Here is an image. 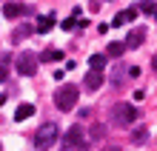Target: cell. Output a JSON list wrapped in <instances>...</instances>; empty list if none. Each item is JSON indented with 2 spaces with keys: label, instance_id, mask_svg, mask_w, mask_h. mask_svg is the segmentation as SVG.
I'll use <instances>...</instances> for the list:
<instances>
[{
  "label": "cell",
  "instance_id": "1",
  "mask_svg": "<svg viewBox=\"0 0 157 151\" xmlns=\"http://www.w3.org/2000/svg\"><path fill=\"white\" fill-rule=\"evenodd\" d=\"M109 123L117 128H134L137 123V108L132 103H114L112 111H109Z\"/></svg>",
  "mask_w": 157,
  "mask_h": 151
},
{
  "label": "cell",
  "instance_id": "2",
  "mask_svg": "<svg viewBox=\"0 0 157 151\" xmlns=\"http://www.w3.org/2000/svg\"><path fill=\"white\" fill-rule=\"evenodd\" d=\"M77 100H80V89L71 86V83H63V86L54 91V106L60 111H71L77 106Z\"/></svg>",
  "mask_w": 157,
  "mask_h": 151
},
{
  "label": "cell",
  "instance_id": "3",
  "mask_svg": "<svg viewBox=\"0 0 157 151\" xmlns=\"http://www.w3.org/2000/svg\"><path fill=\"white\" fill-rule=\"evenodd\" d=\"M60 137V126L57 123H43V126L34 131V145L37 148H52Z\"/></svg>",
  "mask_w": 157,
  "mask_h": 151
},
{
  "label": "cell",
  "instance_id": "4",
  "mask_svg": "<svg viewBox=\"0 0 157 151\" xmlns=\"http://www.w3.org/2000/svg\"><path fill=\"white\" fill-rule=\"evenodd\" d=\"M37 66H40V57L34 51H20L14 60V69L20 71V77H34L37 74Z\"/></svg>",
  "mask_w": 157,
  "mask_h": 151
},
{
  "label": "cell",
  "instance_id": "5",
  "mask_svg": "<svg viewBox=\"0 0 157 151\" xmlns=\"http://www.w3.org/2000/svg\"><path fill=\"white\" fill-rule=\"evenodd\" d=\"M77 145H83V126L80 123H75V126L66 131V137H63V148L66 151H75Z\"/></svg>",
  "mask_w": 157,
  "mask_h": 151
},
{
  "label": "cell",
  "instance_id": "6",
  "mask_svg": "<svg viewBox=\"0 0 157 151\" xmlns=\"http://www.w3.org/2000/svg\"><path fill=\"white\" fill-rule=\"evenodd\" d=\"M103 83H106L103 71H94V69H91V71L86 74V80H83V89H86V91H97L100 86H103Z\"/></svg>",
  "mask_w": 157,
  "mask_h": 151
},
{
  "label": "cell",
  "instance_id": "7",
  "mask_svg": "<svg viewBox=\"0 0 157 151\" xmlns=\"http://www.w3.org/2000/svg\"><path fill=\"white\" fill-rule=\"evenodd\" d=\"M20 14H32V9H26L23 3H6L3 6V17H9V20H14Z\"/></svg>",
  "mask_w": 157,
  "mask_h": 151
},
{
  "label": "cell",
  "instance_id": "8",
  "mask_svg": "<svg viewBox=\"0 0 157 151\" xmlns=\"http://www.w3.org/2000/svg\"><path fill=\"white\" fill-rule=\"evenodd\" d=\"M143 43H146V29L128 32V37H126V49H137V46H143Z\"/></svg>",
  "mask_w": 157,
  "mask_h": 151
},
{
  "label": "cell",
  "instance_id": "9",
  "mask_svg": "<svg viewBox=\"0 0 157 151\" xmlns=\"http://www.w3.org/2000/svg\"><path fill=\"white\" fill-rule=\"evenodd\" d=\"M34 114V103H20V106L14 108V123H23Z\"/></svg>",
  "mask_w": 157,
  "mask_h": 151
},
{
  "label": "cell",
  "instance_id": "10",
  "mask_svg": "<svg viewBox=\"0 0 157 151\" xmlns=\"http://www.w3.org/2000/svg\"><path fill=\"white\" fill-rule=\"evenodd\" d=\"M37 57H40V63H60V60H63V51H60V49H54V46H52V49L40 51Z\"/></svg>",
  "mask_w": 157,
  "mask_h": 151
},
{
  "label": "cell",
  "instance_id": "11",
  "mask_svg": "<svg viewBox=\"0 0 157 151\" xmlns=\"http://www.w3.org/2000/svg\"><path fill=\"white\" fill-rule=\"evenodd\" d=\"M146 140H149V128L146 126H134L132 128V143L134 145H146Z\"/></svg>",
  "mask_w": 157,
  "mask_h": 151
},
{
  "label": "cell",
  "instance_id": "12",
  "mask_svg": "<svg viewBox=\"0 0 157 151\" xmlns=\"http://www.w3.org/2000/svg\"><path fill=\"white\" fill-rule=\"evenodd\" d=\"M52 26H54V14H43V17H37L34 32H37V34H46V32H52Z\"/></svg>",
  "mask_w": 157,
  "mask_h": 151
},
{
  "label": "cell",
  "instance_id": "13",
  "mask_svg": "<svg viewBox=\"0 0 157 151\" xmlns=\"http://www.w3.org/2000/svg\"><path fill=\"white\" fill-rule=\"evenodd\" d=\"M137 14H140V12H137L134 6H132V9H126V12H120V14L114 17V26H126V23H132Z\"/></svg>",
  "mask_w": 157,
  "mask_h": 151
},
{
  "label": "cell",
  "instance_id": "14",
  "mask_svg": "<svg viewBox=\"0 0 157 151\" xmlns=\"http://www.w3.org/2000/svg\"><path fill=\"white\" fill-rule=\"evenodd\" d=\"M106 60H109V54H106V51H103V54L97 51V54H91V57H89V66H91L94 71H103V69H106Z\"/></svg>",
  "mask_w": 157,
  "mask_h": 151
},
{
  "label": "cell",
  "instance_id": "15",
  "mask_svg": "<svg viewBox=\"0 0 157 151\" xmlns=\"http://www.w3.org/2000/svg\"><path fill=\"white\" fill-rule=\"evenodd\" d=\"M34 29H32V26L29 23H23V26H17V29H14V34H12V40L14 43H20V40H26V37H29Z\"/></svg>",
  "mask_w": 157,
  "mask_h": 151
},
{
  "label": "cell",
  "instance_id": "16",
  "mask_svg": "<svg viewBox=\"0 0 157 151\" xmlns=\"http://www.w3.org/2000/svg\"><path fill=\"white\" fill-rule=\"evenodd\" d=\"M134 9H137L140 14H157V3H154V0H140Z\"/></svg>",
  "mask_w": 157,
  "mask_h": 151
},
{
  "label": "cell",
  "instance_id": "17",
  "mask_svg": "<svg viewBox=\"0 0 157 151\" xmlns=\"http://www.w3.org/2000/svg\"><path fill=\"white\" fill-rule=\"evenodd\" d=\"M123 51H126V43H120V40L109 43V49H106V54H109V57H120Z\"/></svg>",
  "mask_w": 157,
  "mask_h": 151
},
{
  "label": "cell",
  "instance_id": "18",
  "mask_svg": "<svg viewBox=\"0 0 157 151\" xmlns=\"http://www.w3.org/2000/svg\"><path fill=\"white\" fill-rule=\"evenodd\" d=\"M123 74H128V69L117 66V69H114V74H112V83H114V86H120V83H123Z\"/></svg>",
  "mask_w": 157,
  "mask_h": 151
},
{
  "label": "cell",
  "instance_id": "19",
  "mask_svg": "<svg viewBox=\"0 0 157 151\" xmlns=\"http://www.w3.org/2000/svg\"><path fill=\"white\" fill-rule=\"evenodd\" d=\"M103 137H106V126H100V123H97V126L91 128V140H103Z\"/></svg>",
  "mask_w": 157,
  "mask_h": 151
},
{
  "label": "cell",
  "instance_id": "20",
  "mask_svg": "<svg viewBox=\"0 0 157 151\" xmlns=\"http://www.w3.org/2000/svg\"><path fill=\"white\" fill-rule=\"evenodd\" d=\"M77 20H80V17H69V20H63V23H60V29H63V32H71V29L77 26Z\"/></svg>",
  "mask_w": 157,
  "mask_h": 151
},
{
  "label": "cell",
  "instance_id": "21",
  "mask_svg": "<svg viewBox=\"0 0 157 151\" xmlns=\"http://www.w3.org/2000/svg\"><path fill=\"white\" fill-rule=\"evenodd\" d=\"M6 80H9V69H6L3 63H0V83H6Z\"/></svg>",
  "mask_w": 157,
  "mask_h": 151
},
{
  "label": "cell",
  "instance_id": "22",
  "mask_svg": "<svg viewBox=\"0 0 157 151\" xmlns=\"http://www.w3.org/2000/svg\"><path fill=\"white\" fill-rule=\"evenodd\" d=\"M151 69L157 71V54H151Z\"/></svg>",
  "mask_w": 157,
  "mask_h": 151
},
{
  "label": "cell",
  "instance_id": "23",
  "mask_svg": "<svg viewBox=\"0 0 157 151\" xmlns=\"http://www.w3.org/2000/svg\"><path fill=\"white\" fill-rule=\"evenodd\" d=\"M103 151H123V148H117V145H106Z\"/></svg>",
  "mask_w": 157,
  "mask_h": 151
},
{
  "label": "cell",
  "instance_id": "24",
  "mask_svg": "<svg viewBox=\"0 0 157 151\" xmlns=\"http://www.w3.org/2000/svg\"><path fill=\"white\" fill-rule=\"evenodd\" d=\"M3 103H6V97H3V94H0V106H3Z\"/></svg>",
  "mask_w": 157,
  "mask_h": 151
},
{
  "label": "cell",
  "instance_id": "25",
  "mask_svg": "<svg viewBox=\"0 0 157 151\" xmlns=\"http://www.w3.org/2000/svg\"><path fill=\"white\" fill-rule=\"evenodd\" d=\"M154 20H157V14H154Z\"/></svg>",
  "mask_w": 157,
  "mask_h": 151
},
{
  "label": "cell",
  "instance_id": "26",
  "mask_svg": "<svg viewBox=\"0 0 157 151\" xmlns=\"http://www.w3.org/2000/svg\"><path fill=\"white\" fill-rule=\"evenodd\" d=\"M0 151H3V148H0Z\"/></svg>",
  "mask_w": 157,
  "mask_h": 151
}]
</instances>
